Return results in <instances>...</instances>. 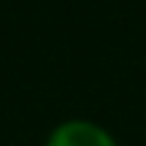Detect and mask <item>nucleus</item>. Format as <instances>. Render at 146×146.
Listing matches in <instances>:
<instances>
[{
    "instance_id": "obj_1",
    "label": "nucleus",
    "mask_w": 146,
    "mask_h": 146,
    "mask_svg": "<svg viewBox=\"0 0 146 146\" xmlns=\"http://www.w3.org/2000/svg\"><path fill=\"white\" fill-rule=\"evenodd\" d=\"M46 146H116V141L106 127L95 125V122L68 119L52 130Z\"/></svg>"
}]
</instances>
